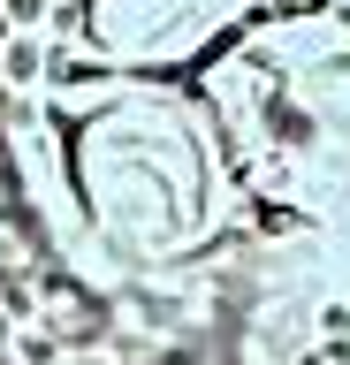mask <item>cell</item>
Instances as JSON below:
<instances>
[{
	"label": "cell",
	"mask_w": 350,
	"mask_h": 365,
	"mask_svg": "<svg viewBox=\"0 0 350 365\" xmlns=\"http://www.w3.org/2000/svg\"><path fill=\"white\" fill-rule=\"evenodd\" d=\"M350 365V0H0V365Z\"/></svg>",
	"instance_id": "obj_1"
}]
</instances>
